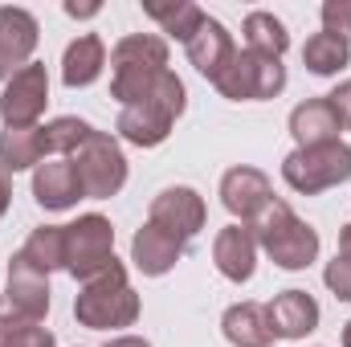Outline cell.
Segmentation results:
<instances>
[{
  "mask_svg": "<svg viewBox=\"0 0 351 347\" xmlns=\"http://www.w3.org/2000/svg\"><path fill=\"white\" fill-rule=\"evenodd\" d=\"M114 225L98 213L78 217L74 225H66V274H74L78 282H90L98 274H106L114 265Z\"/></svg>",
  "mask_w": 351,
  "mask_h": 347,
  "instance_id": "obj_8",
  "label": "cell"
},
{
  "mask_svg": "<svg viewBox=\"0 0 351 347\" xmlns=\"http://www.w3.org/2000/svg\"><path fill=\"white\" fill-rule=\"evenodd\" d=\"M339 254H343V258H351V225H343V229H339Z\"/></svg>",
  "mask_w": 351,
  "mask_h": 347,
  "instance_id": "obj_35",
  "label": "cell"
},
{
  "mask_svg": "<svg viewBox=\"0 0 351 347\" xmlns=\"http://www.w3.org/2000/svg\"><path fill=\"white\" fill-rule=\"evenodd\" d=\"M74 319L90 331H119L139 319V294L131 290L123 261H114L106 274L82 282V294L74 298Z\"/></svg>",
  "mask_w": 351,
  "mask_h": 347,
  "instance_id": "obj_3",
  "label": "cell"
},
{
  "mask_svg": "<svg viewBox=\"0 0 351 347\" xmlns=\"http://www.w3.org/2000/svg\"><path fill=\"white\" fill-rule=\"evenodd\" d=\"M343 347H351V319L343 323Z\"/></svg>",
  "mask_w": 351,
  "mask_h": 347,
  "instance_id": "obj_36",
  "label": "cell"
},
{
  "mask_svg": "<svg viewBox=\"0 0 351 347\" xmlns=\"http://www.w3.org/2000/svg\"><path fill=\"white\" fill-rule=\"evenodd\" d=\"M241 33H245V49L265 53V58H282L290 49V33L274 12H250Z\"/></svg>",
  "mask_w": 351,
  "mask_h": 347,
  "instance_id": "obj_25",
  "label": "cell"
},
{
  "mask_svg": "<svg viewBox=\"0 0 351 347\" xmlns=\"http://www.w3.org/2000/svg\"><path fill=\"white\" fill-rule=\"evenodd\" d=\"M110 98H119L123 106H131L143 90L152 86V78H160L168 70V41L156 33H131L110 49Z\"/></svg>",
  "mask_w": 351,
  "mask_h": 347,
  "instance_id": "obj_4",
  "label": "cell"
},
{
  "mask_svg": "<svg viewBox=\"0 0 351 347\" xmlns=\"http://www.w3.org/2000/svg\"><path fill=\"white\" fill-rule=\"evenodd\" d=\"M102 347H152V344L139 339V335H119V339H110V344H102Z\"/></svg>",
  "mask_w": 351,
  "mask_h": 347,
  "instance_id": "obj_33",
  "label": "cell"
},
{
  "mask_svg": "<svg viewBox=\"0 0 351 347\" xmlns=\"http://www.w3.org/2000/svg\"><path fill=\"white\" fill-rule=\"evenodd\" d=\"M348 62H351V41H343V37L315 33V37H306V45H302V66H306L311 74H319V78L339 74Z\"/></svg>",
  "mask_w": 351,
  "mask_h": 347,
  "instance_id": "obj_23",
  "label": "cell"
},
{
  "mask_svg": "<svg viewBox=\"0 0 351 347\" xmlns=\"http://www.w3.org/2000/svg\"><path fill=\"white\" fill-rule=\"evenodd\" d=\"M282 180L302 192L319 196L327 188H339L351 180V147L348 143H323V147H294L282 160Z\"/></svg>",
  "mask_w": 351,
  "mask_h": 347,
  "instance_id": "obj_5",
  "label": "cell"
},
{
  "mask_svg": "<svg viewBox=\"0 0 351 347\" xmlns=\"http://www.w3.org/2000/svg\"><path fill=\"white\" fill-rule=\"evenodd\" d=\"M8 204H12V172L0 164V217L8 213Z\"/></svg>",
  "mask_w": 351,
  "mask_h": 347,
  "instance_id": "obj_32",
  "label": "cell"
},
{
  "mask_svg": "<svg viewBox=\"0 0 351 347\" xmlns=\"http://www.w3.org/2000/svg\"><path fill=\"white\" fill-rule=\"evenodd\" d=\"M274 196V188H269V176L258 172V168H229V172L221 176V204L233 213V217H241V225H250L254 221V213L262 208L265 200Z\"/></svg>",
  "mask_w": 351,
  "mask_h": 347,
  "instance_id": "obj_15",
  "label": "cell"
},
{
  "mask_svg": "<svg viewBox=\"0 0 351 347\" xmlns=\"http://www.w3.org/2000/svg\"><path fill=\"white\" fill-rule=\"evenodd\" d=\"M213 261L229 282H250L258 270V241L250 225H225L213 241Z\"/></svg>",
  "mask_w": 351,
  "mask_h": 347,
  "instance_id": "obj_19",
  "label": "cell"
},
{
  "mask_svg": "<svg viewBox=\"0 0 351 347\" xmlns=\"http://www.w3.org/2000/svg\"><path fill=\"white\" fill-rule=\"evenodd\" d=\"M184 246H188L184 237H176V233L147 221L131 241V261L143 278H164L168 270H176V261L184 258Z\"/></svg>",
  "mask_w": 351,
  "mask_h": 347,
  "instance_id": "obj_13",
  "label": "cell"
},
{
  "mask_svg": "<svg viewBox=\"0 0 351 347\" xmlns=\"http://www.w3.org/2000/svg\"><path fill=\"white\" fill-rule=\"evenodd\" d=\"M188 106V90L172 70H164L160 78H152V86L143 90L131 106L119 110V135L135 147H160L172 135V123Z\"/></svg>",
  "mask_w": 351,
  "mask_h": 347,
  "instance_id": "obj_1",
  "label": "cell"
},
{
  "mask_svg": "<svg viewBox=\"0 0 351 347\" xmlns=\"http://www.w3.org/2000/svg\"><path fill=\"white\" fill-rule=\"evenodd\" d=\"M0 347H53V331L41 323H0Z\"/></svg>",
  "mask_w": 351,
  "mask_h": 347,
  "instance_id": "obj_28",
  "label": "cell"
},
{
  "mask_svg": "<svg viewBox=\"0 0 351 347\" xmlns=\"http://www.w3.org/2000/svg\"><path fill=\"white\" fill-rule=\"evenodd\" d=\"M143 12L156 16V21L164 25V33H172L176 41H184V45L192 41V33H196L200 21L208 16L204 8H196V4H188V0H184V4H143Z\"/></svg>",
  "mask_w": 351,
  "mask_h": 347,
  "instance_id": "obj_27",
  "label": "cell"
},
{
  "mask_svg": "<svg viewBox=\"0 0 351 347\" xmlns=\"http://www.w3.org/2000/svg\"><path fill=\"white\" fill-rule=\"evenodd\" d=\"M323 33L351 41V0H327L323 4Z\"/></svg>",
  "mask_w": 351,
  "mask_h": 347,
  "instance_id": "obj_30",
  "label": "cell"
},
{
  "mask_svg": "<svg viewBox=\"0 0 351 347\" xmlns=\"http://www.w3.org/2000/svg\"><path fill=\"white\" fill-rule=\"evenodd\" d=\"M102 66H106V45L94 37V33H82L78 41L66 45V58H62V82L70 90L90 86L102 78Z\"/></svg>",
  "mask_w": 351,
  "mask_h": 347,
  "instance_id": "obj_21",
  "label": "cell"
},
{
  "mask_svg": "<svg viewBox=\"0 0 351 347\" xmlns=\"http://www.w3.org/2000/svg\"><path fill=\"white\" fill-rule=\"evenodd\" d=\"M37 16L25 8H8L0 4V82H8L12 74H21L37 49Z\"/></svg>",
  "mask_w": 351,
  "mask_h": 347,
  "instance_id": "obj_12",
  "label": "cell"
},
{
  "mask_svg": "<svg viewBox=\"0 0 351 347\" xmlns=\"http://www.w3.org/2000/svg\"><path fill=\"white\" fill-rule=\"evenodd\" d=\"M41 160H45L41 127H4V131H0V164H4L8 172L37 168Z\"/></svg>",
  "mask_w": 351,
  "mask_h": 347,
  "instance_id": "obj_22",
  "label": "cell"
},
{
  "mask_svg": "<svg viewBox=\"0 0 351 347\" xmlns=\"http://www.w3.org/2000/svg\"><path fill=\"white\" fill-rule=\"evenodd\" d=\"M221 331L233 347H269L274 331H269V315L262 302H233L221 319Z\"/></svg>",
  "mask_w": 351,
  "mask_h": 347,
  "instance_id": "obj_20",
  "label": "cell"
},
{
  "mask_svg": "<svg viewBox=\"0 0 351 347\" xmlns=\"http://www.w3.org/2000/svg\"><path fill=\"white\" fill-rule=\"evenodd\" d=\"M265 315H269L274 339H306L319 327V302L306 290H282L265 307Z\"/></svg>",
  "mask_w": 351,
  "mask_h": 347,
  "instance_id": "obj_16",
  "label": "cell"
},
{
  "mask_svg": "<svg viewBox=\"0 0 351 347\" xmlns=\"http://www.w3.org/2000/svg\"><path fill=\"white\" fill-rule=\"evenodd\" d=\"M233 53H237V45H233L229 29H225L221 21H213V16H204L200 29H196L192 41H188V62L196 66V74H204L208 82H217L221 70L233 62Z\"/></svg>",
  "mask_w": 351,
  "mask_h": 347,
  "instance_id": "obj_17",
  "label": "cell"
},
{
  "mask_svg": "<svg viewBox=\"0 0 351 347\" xmlns=\"http://www.w3.org/2000/svg\"><path fill=\"white\" fill-rule=\"evenodd\" d=\"M204 200H200V192L196 188H188V184H172V188H164V192H156L152 196V208H147V221L152 225H160V229H168L176 237H196L200 229H204Z\"/></svg>",
  "mask_w": 351,
  "mask_h": 347,
  "instance_id": "obj_11",
  "label": "cell"
},
{
  "mask_svg": "<svg viewBox=\"0 0 351 347\" xmlns=\"http://www.w3.org/2000/svg\"><path fill=\"white\" fill-rule=\"evenodd\" d=\"M66 12H70V16H94L98 4H66Z\"/></svg>",
  "mask_w": 351,
  "mask_h": 347,
  "instance_id": "obj_34",
  "label": "cell"
},
{
  "mask_svg": "<svg viewBox=\"0 0 351 347\" xmlns=\"http://www.w3.org/2000/svg\"><path fill=\"white\" fill-rule=\"evenodd\" d=\"M213 86L233 102H265V98H278L286 90V66H282V58L237 49Z\"/></svg>",
  "mask_w": 351,
  "mask_h": 347,
  "instance_id": "obj_7",
  "label": "cell"
},
{
  "mask_svg": "<svg viewBox=\"0 0 351 347\" xmlns=\"http://www.w3.org/2000/svg\"><path fill=\"white\" fill-rule=\"evenodd\" d=\"M49 315V274H41L25 254L8 261V286L0 298V323H41Z\"/></svg>",
  "mask_w": 351,
  "mask_h": 347,
  "instance_id": "obj_9",
  "label": "cell"
},
{
  "mask_svg": "<svg viewBox=\"0 0 351 347\" xmlns=\"http://www.w3.org/2000/svg\"><path fill=\"white\" fill-rule=\"evenodd\" d=\"M339 115L331 106V98H306L290 110V135L298 147H323V143H339Z\"/></svg>",
  "mask_w": 351,
  "mask_h": 347,
  "instance_id": "obj_18",
  "label": "cell"
},
{
  "mask_svg": "<svg viewBox=\"0 0 351 347\" xmlns=\"http://www.w3.org/2000/svg\"><path fill=\"white\" fill-rule=\"evenodd\" d=\"M323 282L339 302H351V258L335 254V261H327V270H323Z\"/></svg>",
  "mask_w": 351,
  "mask_h": 347,
  "instance_id": "obj_29",
  "label": "cell"
},
{
  "mask_svg": "<svg viewBox=\"0 0 351 347\" xmlns=\"http://www.w3.org/2000/svg\"><path fill=\"white\" fill-rule=\"evenodd\" d=\"M45 102H49V74H45V66L29 62L21 74H12L4 82L0 119H4V127H37V119L45 115Z\"/></svg>",
  "mask_w": 351,
  "mask_h": 347,
  "instance_id": "obj_10",
  "label": "cell"
},
{
  "mask_svg": "<svg viewBox=\"0 0 351 347\" xmlns=\"http://www.w3.org/2000/svg\"><path fill=\"white\" fill-rule=\"evenodd\" d=\"M327 98H331V106H335V115H339V127L351 131V78L343 82V86H335Z\"/></svg>",
  "mask_w": 351,
  "mask_h": 347,
  "instance_id": "obj_31",
  "label": "cell"
},
{
  "mask_svg": "<svg viewBox=\"0 0 351 347\" xmlns=\"http://www.w3.org/2000/svg\"><path fill=\"white\" fill-rule=\"evenodd\" d=\"M250 233H254L258 250H265L269 261L282 265V270H306L319 258V233L302 217H294V208L282 196H269L254 213Z\"/></svg>",
  "mask_w": 351,
  "mask_h": 347,
  "instance_id": "obj_2",
  "label": "cell"
},
{
  "mask_svg": "<svg viewBox=\"0 0 351 347\" xmlns=\"http://www.w3.org/2000/svg\"><path fill=\"white\" fill-rule=\"evenodd\" d=\"M21 254L33 261L41 274L66 270V225H41V229H33Z\"/></svg>",
  "mask_w": 351,
  "mask_h": 347,
  "instance_id": "obj_24",
  "label": "cell"
},
{
  "mask_svg": "<svg viewBox=\"0 0 351 347\" xmlns=\"http://www.w3.org/2000/svg\"><path fill=\"white\" fill-rule=\"evenodd\" d=\"M33 200L49 213H66L74 208L82 196V184H78V172L70 160H49V164H37L33 168Z\"/></svg>",
  "mask_w": 351,
  "mask_h": 347,
  "instance_id": "obj_14",
  "label": "cell"
},
{
  "mask_svg": "<svg viewBox=\"0 0 351 347\" xmlns=\"http://www.w3.org/2000/svg\"><path fill=\"white\" fill-rule=\"evenodd\" d=\"M70 164L78 172L86 200H110L127 184V156L114 143V135H106V131H90L86 143L70 156Z\"/></svg>",
  "mask_w": 351,
  "mask_h": 347,
  "instance_id": "obj_6",
  "label": "cell"
},
{
  "mask_svg": "<svg viewBox=\"0 0 351 347\" xmlns=\"http://www.w3.org/2000/svg\"><path fill=\"white\" fill-rule=\"evenodd\" d=\"M90 131H94V127H90L86 119L62 115V119H53V123L41 127V147H45V156H74V152L86 143Z\"/></svg>",
  "mask_w": 351,
  "mask_h": 347,
  "instance_id": "obj_26",
  "label": "cell"
}]
</instances>
